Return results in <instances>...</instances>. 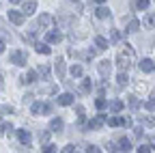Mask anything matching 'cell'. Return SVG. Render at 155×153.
Returning a JSON list of instances; mask_svg holds the SVG:
<instances>
[{
	"instance_id": "43",
	"label": "cell",
	"mask_w": 155,
	"mask_h": 153,
	"mask_svg": "<svg viewBox=\"0 0 155 153\" xmlns=\"http://www.w3.org/2000/svg\"><path fill=\"white\" fill-rule=\"evenodd\" d=\"M142 131H144L142 127H136V129H134V136H136V138H142Z\"/></svg>"
},
{
	"instance_id": "9",
	"label": "cell",
	"mask_w": 155,
	"mask_h": 153,
	"mask_svg": "<svg viewBox=\"0 0 155 153\" xmlns=\"http://www.w3.org/2000/svg\"><path fill=\"white\" fill-rule=\"evenodd\" d=\"M91 91H93V80L91 78H82L80 86H78V93H80V95H88Z\"/></svg>"
},
{
	"instance_id": "28",
	"label": "cell",
	"mask_w": 155,
	"mask_h": 153,
	"mask_svg": "<svg viewBox=\"0 0 155 153\" xmlns=\"http://www.w3.org/2000/svg\"><path fill=\"white\" fill-rule=\"evenodd\" d=\"M127 80H129V78H127V71H125V69H121V71H119V75H116V82H119L121 86H125V84H127Z\"/></svg>"
},
{
	"instance_id": "11",
	"label": "cell",
	"mask_w": 155,
	"mask_h": 153,
	"mask_svg": "<svg viewBox=\"0 0 155 153\" xmlns=\"http://www.w3.org/2000/svg\"><path fill=\"white\" fill-rule=\"evenodd\" d=\"M97 69H99V73L104 75V78H110V73H112V63H110V61H101L99 65H97Z\"/></svg>"
},
{
	"instance_id": "47",
	"label": "cell",
	"mask_w": 155,
	"mask_h": 153,
	"mask_svg": "<svg viewBox=\"0 0 155 153\" xmlns=\"http://www.w3.org/2000/svg\"><path fill=\"white\" fill-rule=\"evenodd\" d=\"M5 52V41H0V54Z\"/></svg>"
},
{
	"instance_id": "7",
	"label": "cell",
	"mask_w": 155,
	"mask_h": 153,
	"mask_svg": "<svg viewBox=\"0 0 155 153\" xmlns=\"http://www.w3.org/2000/svg\"><path fill=\"white\" fill-rule=\"evenodd\" d=\"M45 41L48 43H61L63 41V32L61 30H48L45 32Z\"/></svg>"
},
{
	"instance_id": "49",
	"label": "cell",
	"mask_w": 155,
	"mask_h": 153,
	"mask_svg": "<svg viewBox=\"0 0 155 153\" xmlns=\"http://www.w3.org/2000/svg\"><path fill=\"white\" fill-rule=\"evenodd\" d=\"M11 2H13V5H19V2H24V0H11Z\"/></svg>"
},
{
	"instance_id": "34",
	"label": "cell",
	"mask_w": 155,
	"mask_h": 153,
	"mask_svg": "<svg viewBox=\"0 0 155 153\" xmlns=\"http://www.w3.org/2000/svg\"><path fill=\"white\" fill-rule=\"evenodd\" d=\"M95 106H97V110H104V108L108 106V99H104V97H97V99H95Z\"/></svg>"
},
{
	"instance_id": "15",
	"label": "cell",
	"mask_w": 155,
	"mask_h": 153,
	"mask_svg": "<svg viewBox=\"0 0 155 153\" xmlns=\"http://www.w3.org/2000/svg\"><path fill=\"white\" fill-rule=\"evenodd\" d=\"M56 101H58V106H71L73 104V95L71 93H63V95L56 97Z\"/></svg>"
},
{
	"instance_id": "46",
	"label": "cell",
	"mask_w": 155,
	"mask_h": 153,
	"mask_svg": "<svg viewBox=\"0 0 155 153\" xmlns=\"http://www.w3.org/2000/svg\"><path fill=\"white\" fill-rule=\"evenodd\" d=\"M106 88H108V82L101 80V82H99V91H106Z\"/></svg>"
},
{
	"instance_id": "21",
	"label": "cell",
	"mask_w": 155,
	"mask_h": 153,
	"mask_svg": "<svg viewBox=\"0 0 155 153\" xmlns=\"http://www.w3.org/2000/svg\"><path fill=\"white\" fill-rule=\"evenodd\" d=\"M110 13H112V11H110L108 7H104V5H99V9L95 11V15L99 17V20H106V17H110Z\"/></svg>"
},
{
	"instance_id": "13",
	"label": "cell",
	"mask_w": 155,
	"mask_h": 153,
	"mask_svg": "<svg viewBox=\"0 0 155 153\" xmlns=\"http://www.w3.org/2000/svg\"><path fill=\"white\" fill-rule=\"evenodd\" d=\"M50 129H52V131H56V134H61V131L65 129V123H63V119H61V117L52 119V121H50Z\"/></svg>"
},
{
	"instance_id": "36",
	"label": "cell",
	"mask_w": 155,
	"mask_h": 153,
	"mask_svg": "<svg viewBox=\"0 0 155 153\" xmlns=\"http://www.w3.org/2000/svg\"><path fill=\"white\" fill-rule=\"evenodd\" d=\"M138 106H140L138 97H129V108H131V110H138Z\"/></svg>"
},
{
	"instance_id": "27",
	"label": "cell",
	"mask_w": 155,
	"mask_h": 153,
	"mask_svg": "<svg viewBox=\"0 0 155 153\" xmlns=\"http://www.w3.org/2000/svg\"><path fill=\"white\" fill-rule=\"evenodd\" d=\"M119 151H131V140L129 138H121L119 140Z\"/></svg>"
},
{
	"instance_id": "20",
	"label": "cell",
	"mask_w": 155,
	"mask_h": 153,
	"mask_svg": "<svg viewBox=\"0 0 155 153\" xmlns=\"http://www.w3.org/2000/svg\"><path fill=\"white\" fill-rule=\"evenodd\" d=\"M37 71H39V75H41V80H48V78H50V65L41 63V65L37 67Z\"/></svg>"
},
{
	"instance_id": "52",
	"label": "cell",
	"mask_w": 155,
	"mask_h": 153,
	"mask_svg": "<svg viewBox=\"0 0 155 153\" xmlns=\"http://www.w3.org/2000/svg\"><path fill=\"white\" fill-rule=\"evenodd\" d=\"M153 2H155V0H153Z\"/></svg>"
},
{
	"instance_id": "5",
	"label": "cell",
	"mask_w": 155,
	"mask_h": 153,
	"mask_svg": "<svg viewBox=\"0 0 155 153\" xmlns=\"http://www.w3.org/2000/svg\"><path fill=\"white\" fill-rule=\"evenodd\" d=\"M54 71H56V75H58V80H65V71H67L65 58H56V63H54Z\"/></svg>"
},
{
	"instance_id": "23",
	"label": "cell",
	"mask_w": 155,
	"mask_h": 153,
	"mask_svg": "<svg viewBox=\"0 0 155 153\" xmlns=\"http://www.w3.org/2000/svg\"><path fill=\"white\" fill-rule=\"evenodd\" d=\"M140 26H142V24L136 20V17H131L129 24H127V32H138V30H140Z\"/></svg>"
},
{
	"instance_id": "33",
	"label": "cell",
	"mask_w": 155,
	"mask_h": 153,
	"mask_svg": "<svg viewBox=\"0 0 155 153\" xmlns=\"http://www.w3.org/2000/svg\"><path fill=\"white\" fill-rule=\"evenodd\" d=\"M149 5H151V0H136V9L138 11H147Z\"/></svg>"
},
{
	"instance_id": "25",
	"label": "cell",
	"mask_w": 155,
	"mask_h": 153,
	"mask_svg": "<svg viewBox=\"0 0 155 153\" xmlns=\"http://www.w3.org/2000/svg\"><path fill=\"white\" fill-rule=\"evenodd\" d=\"M50 131H52V129H50ZM50 131H39V134H37L39 145H48V142H50Z\"/></svg>"
},
{
	"instance_id": "18",
	"label": "cell",
	"mask_w": 155,
	"mask_h": 153,
	"mask_svg": "<svg viewBox=\"0 0 155 153\" xmlns=\"http://www.w3.org/2000/svg\"><path fill=\"white\" fill-rule=\"evenodd\" d=\"M95 45H97V50H108L112 43L106 39V37H95Z\"/></svg>"
},
{
	"instance_id": "51",
	"label": "cell",
	"mask_w": 155,
	"mask_h": 153,
	"mask_svg": "<svg viewBox=\"0 0 155 153\" xmlns=\"http://www.w3.org/2000/svg\"><path fill=\"white\" fill-rule=\"evenodd\" d=\"M5 86V82H2V75H0V88H2Z\"/></svg>"
},
{
	"instance_id": "6",
	"label": "cell",
	"mask_w": 155,
	"mask_h": 153,
	"mask_svg": "<svg viewBox=\"0 0 155 153\" xmlns=\"http://www.w3.org/2000/svg\"><path fill=\"white\" fill-rule=\"evenodd\" d=\"M106 121H108V119H106V114H97L95 119H91V121H88V125H86V127H88V129H101V125H104Z\"/></svg>"
},
{
	"instance_id": "2",
	"label": "cell",
	"mask_w": 155,
	"mask_h": 153,
	"mask_svg": "<svg viewBox=\"0 0 155 153\" xmlns=\"http://www.w3.org/2000/svg\"><path fill=\"white\" fill-rule=\"evenodd\" d=\"M52 112V104H43V101H32L30 104V114L39 117V114H50Z\"/></svg>"
},
{
	"instance_id": "48",
	"label": "cell",
	"mask_w": 155,
	"mask_h": 153,
	"mask_svg": "<svg viewBox=\"0 0 155 153\" xmlns=\"http://www.w3.org/2000/svg\"><path fill=\"white\" fill-rule=\"evenodd\" d=\"M5 136V129H2V125H0V138H2Z\"/></svg>"
},
{
	"instance_id": "22",
	"label": "cell",
	"mask_w": 155,
	"mask_h": 153,
	"mask_svg": "<svg viewBox=\"0 0 155 153\" xmlns=\"http://www.w3.org/2000/svg\"><path fill=\"white\" fill-rule=\"evenodd\" d=\"M123 108H125V104H123L121 99H112V101H110V112H114V114L121 112Z\"/></svg>"
},
{
	"instance_id": "39",
	"label": "cell",
	"mask_w": 155,
	"mask_h": 153,
	"mask_svg": "<svg viewBox=\"0 0 155 153\" xmlns=\"http://www.w3.org/2000/svg\"><path fill=\"white\" fill-rule=\"evenodd\" d=\"M2 129H5L7 136H11V134H13V125H11V123H5V125H2Z\"/></svg>"
},
{
	"instance_id": "1",
	"label": "cell",
	"mask_w": 155,
	"mask_h": 153,
	"mask_svg": "<svg viewBox=\"0 0 155 153\" xmlns=\"http://www.w3.org/2000/svg\"><path fill=\"white\" fill-rule=\"evenodd\" d=\"M134 63H136V52H134V48L129 43H125L119 50V54H116V65H119L121 69H129Z\"/></svg>"
},
{
	"instance_id": "50",
	"label": "cell",
	"mask_w": 155,
	"mask_h": 153,
	"mask_svg": "<svg viewBox=\"0 0 155 153\" xmlns=\"http://www.w3.org/2000/svg\"><path fill=\"white\" fill-rule=\"evenodd\" d=\"M95 2H97V5H104V2H106V0H95Z\"/></svg>"
},
{
	"instance_id": "40",
	"label": "cell",
	"mask_w": 155,
	"mask_h": 153,
	"mask_svg": "<svg viewBox=\"0 0 155 153\" xmlns=\"http://www.w3.org/2000/svg\"><path fill=\"white\" fill-rule=\"evenodd\" d=\"M22 99H24V104H32V99H35V95H32V93H26V95H24Z\"/></svg>"
},
{
	"instance_id": "3",
	"label": "cell",
	"mask_w": 155,
	"mask_h": 153,
	"mask_svg": "<svg viewBox=\"0 0 155 153\" xmlns=\"http://www.w3.org/2000/svg\"><path fill=\"white\" fill-rule=\"evenodd\" d=\"M9 61H11L13 65H17V67H24L26 61H28V54H26L24 50H15V52L9 56Z\"/></svg>"
},
{
	"instance_id": "42",
	"label": "cell",
	"mask_w": 155,
	"mask_h": 153,
	"mask_svg": "<svg viewBox=\"0 0 155 153\" xmlns=\"http://www.w3.org/2000/svg\"><path fill=\"white\" fill-rule=\"evenodd\" d=\"M61 151H63V153H73V151H75V145H67V147H63Z\"/></svg>"
},
{
	"instance_id": "17",
	"label": "cell",
	"mask_w": 155,
	"mask_h": 153,
	"mask_svg": "<svg viewBox=\"0 0 155 153\" xmlns=\"http://www.w3.org/2000/svg\"><path fill=\"white\" fill-rule=\"evenodd\" d=\"M142 26H144V28H155V13H153V11L144 15V20H142Z\"/></svg>"
},
{
	"instance_id": "16",
	"label": "cell",
	"mask_w": 155,
	"mask_h": 153,
	"mask_svg": "<svg viewBox=\"0 0 155 153\" xmlns=\"http://www.w3.org/2000/svg\"><path fill=\"white\" fill-rule=\"evenodd\" d=\"M35 50H37L39 54H43V56L52 54V48L48 45V41H45V43H41V41H37V43H35Z\"/></svg>"
},
{
	"instance_id": "26",
	"label": "cell",
	"mask_w": 155,
	"mask_h": 153,
	"mask_svg": "<svg viewBox=\"0 0 155 153\" xmlns=\"http://www.w3.org/2000/svg\"><path fill=\"white\" fill-rule=\"evenodd\" d=\"M119 41H121V32L116 30V28H110V43H112V45H116Z\"/></svg>"
},
{
	"instance_id": "19",
	"label": "cell",
	"mask_w": 155,
	"mask_h": 153,
	"mask_svg": "<svg viewBox=\"0 0 155 153\" xmlns=\"http://www.w3.org/2000/svg\"><path fill=\"white\" fill-rule=\"evenodd\" d=\"M22 11H24V15H26V17H28V15H32V13L37 11V2H35V0H28V2H24V9H22Z\"/></svg>"
},
{
	"instance_id": "32",
	"label": "cell",
	"mask_w": 155,
	"mask_h": 153,
	"mask_svg": "<svg viewBox=\"0 0 155 153\" xmlns=\"http://www.w3.org/2000/svg\"><path fill=\"white\" fill-rule=\"evenodd\" d=\"M75 117H78V121H80V123H84L86 112H84V108H82V106H75Z\"/></svg>"
},
{
	"instance_id": "10",
	"label": "cell",
	"mask_w": 155,
	"mask_h": 153,
	"mask_svg": "<svg viewBox=\"0 0 155 153\" xmlns=\"http://www.w3.org/2000/svg\"><path fill=\"white\" fill-rule=\"evenodd\" d=\"M17 138H19V142L24 145V149H30V131L28 129H19L17 131Z\"/></svg>"
},
{
	"instance_id": "8",
	"label": "cell",
	"mask_w": 155,
	"mask_h": 153,
	"mask_svg": "<svg viewBox=\"0 0 155 153\" xmlns=\"http://www.w3.org/2000/svg\"><path fill=\"white\" fill-rule=\"evenodd\" d=\"M52 22H54V17L50 13H41L39 15V20H37V26H41V28H52Z\"/></svg>"
},
{
	"instance_id": "29",
	"label": "cell",
	"mask_w": 155,
	"mask_h": 153,
	"mask_svg": "<svg viewBox=\"0 0 155 153\" xmlns=\"http://www.w3.org/2000/svg\"><path fill=\"white\" fill-rule=\"evenodd\" d=\"M123 123H125L123 117H110V119H108V125H112V127H119V125H123Z\"/></svg>"
},
{
	"instance_id": "35",
	"label": "cell",
	"mask_w": 155,
	"mask_h": 153,
	"mask_svg": "<svg viewBox=\"0 0 155 153\" xmlns=\"http://www.w3.org/2000/svg\"><path fill=\"white\" fill-rule=\"evenodd\" d=\"M41 151H43V153H54V151H58V149H56V145H50V142H48V145L41 147Z\"/></svg>"
},
{
	"instance_id": "12",
	"label": "cell",
	"mask_w": 155,
	"mask_h": 153,
	"mask_svg": "<svg viewBox=\"0 0 155 153\" xmlns=\"http://www.w3.org/2000/svg\"><path fill=\"white\" fill-rule=\"evenodd\" d=\"M37 78H39V71H28V73H24L19 80H22V84H35Z\"/></svg>"
},
{
	"instance_id": "41",
	"label": "cell",
	"mask_w": 155,
	"mask_h": 153,
	"mask_svg": "<svg viewBox=\"0 0 155 153\" xmlns=\"http://www.w3.org/2000/svg\"><path fill=\"white\" fill-rule=\"evenodd\" d=\"M106 151H119V145H114V142H106Z\"/></svg>"
},
{
	"instance_id": "44",
	"label": "cell",
	"mask_w": 155,
	"mask_h": 153,
	"mask_svg": "<svg viewBox=\"0 0 155 153\" xmlns=\"http://www.w3.org/2000/svg\"><path fill=\"white\" fill-rule=\"evenodd\" d=\"M144 108H147V110H155V99H149Z\"/></svg>"
},
{
	"instance_id": "24",
	"label": "cell",
	"mask_w": 155,
	"mask_h": 153,
	"mask_svg": "<svg viewBox=\"0 0 155 153\" xmlns=\"http://www.w3.org/2000/svg\"><path fill=\"white\" fill-rule=\"evenodd\" d=\"M140 123L147 125V127H155V117H151V114H142V117H140Z\"/></svg>"
},
{
	"instance_id": "37",
	"label": "cell",
	"mask_w": 155,
	"mask_h": 153,
	"mask_svg": "<svg viewBox=\"0 0 155 153\" xmlns=\"http://www.w3.org/2000/svg\"><path fill=\"white\" fill-rule=\"evenodd\" d=\"M136 151H138V153H151L153 149H151L149 145H140V147H138V149H136Z\"/></svg>"
},
{
	"instance_id": "38",
	"label": "cell",
	"mask_w": 155,
	"mask_h": 153,
	"mask_svg": "<svg viewBox=\"0 0 155 153\" xmlns=\"http://www.w3.org/2000/svg\"><path fill=\"white\" fill-rule=\"evenodd\" d=\"M84 151H88V153H99L101 149H99V147H95V145H86V149H84Z\"/></svg>"
},
{
	"instance_id": "45",
	"label": "cell",
	"mask_w": 155,
	"mask_h": 153,
	"mask_svg": "<svg viewBox=\"0 0 155 153\" xmlns=\"http://www.w3.org/2000/svg\"><path fill=\"white\" fill-rule=\"evenodd\" d=\"M147 145H149V147H151V149H153V151H155V138H153V136H151V138H149V140H147Z\"/></svg>"
},
{
	"instance_id": "4",
	"label": "cell",
	"mask_w": 155,
	"mask_h": 153,
	"mask_svg": "<svg viewBox=\"0 0 155 153\" xmlns=\"http://www.w3.org/2000/svg\"><path fill=\"white\" fill-rule=\"evenodd\" d=\"M24 11H15V9H11L9 11V20H11V24H15V26H22L24 24Z\"/></svg>"
},
{
	"instance_id": "14",
	"label": "cell",
	"mask_w": 155,
	"mask_h": 153,
	"mask_svg": "<svg viewBox=\"0 0 155 153\" xmlns=\"http://www.w3.org/2000/svg\"><path fill=\"white\" fill-rule=\"evenodd\" d=\"M138 67H140V71H142V73H149V71H155V63H153L151 58H142Z\"/></svg>"
},
{
	"instance_id": "31",
	"label": "cell",
	"mask_w": 155,
	"mask_h": 153,
	"mask_svg": "<svg viewBox=\"0 0 155 153\" xmlns=\"http://www.w3.org/2000/svg\"><path fill=\"white\" fill-rule=\"evenodd\" d=\"M39 91H41V93H45V95H54V93H56L58 88H56L54 84H43V86L39 88Z\"/></svg>"
},
{
	"instance_id": "30",
	"label": "cell",
	"mask_w": 155,
	"mask_h": 153,
	"mask_svg": "<svg viewBox=\"0 0 155 153\" xmlns=\"http://www.w3.org/2000/svg\"><path fill=\"white\" fill-rule=\"evenodd\" d=\"M71 75H73V78H82V75H84L82 65H73V67H71Z\"/></svg>"
}]
</instances>
